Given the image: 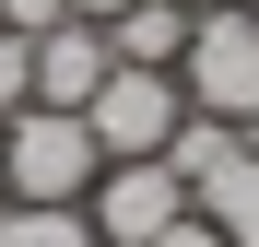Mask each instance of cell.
Returning <instances> with one entry per match:
<instances>
[{
	"label": "cell",
	"mask_w": 259,
	"mask_h": 247,
	"mask_svg": "<svg viewBox=\"0 0 259 247\" xmlns=\"http://www.w3.org/2000/svg\"><path fill=\"white\" fill-rule=\"evenodd\" d=\"M95 177H106V153H95V130H82L71 106L0 118V188H12V200H35V212H82Z\"/></svg>",
	"instance_id": "obj_1"
},
{
	"label": "cell",
	"mask_w": 259,
	"mask_h": 247,
	"mask_svg": "<svg viewBox=\"0 0 259 247\" xmlns=\"http://www.w3.org/2000/svg\"><path fill=\"white\" fill-rule=\"evenodd\" d=\"M177 94L200 106V118H259V12L247 0H224V12H200L189 24V47H177Z\"/></svg>",
	"instance_id": "obj_2"
},
{
	"label": "cell",
	"mask_w": 259,
	"mask_h": 247,
	"mask_svg": "<svg viewBox=\"0 0 259 247\" xmlns=\"http://www.w3.org/2000/svg\"><path fill=\"white\" fill-rule=\"evenodd\" d=\"M177 118H189V94H177V71H106L95 82V106H82V130H95V153L106 165H142V153H165L177 141Z\"/></svg>",
	"instance_id": "obj_3"
},
{
	"label": "cell",
	"mask_w": 259,
	"mask_h": 247,
	"mask_svg": "<svg viewBox=\"0 0 259 247\" xmlns=\"http://www.w3.org/2000/svg\"><path fill=\"white\" fill-rule=\"evenodd\" d=\"M177 212H200V200L177 188V165H165V153H142V165H106V177L82 188V224H95V247H142V235H165Z\"/></svg>",
	"instance_id": "obj_4"
},
{
	"label": "cell",
	"mask_w": 259,
	"mask_h": 247,
	"mask_svg": "<svg viewBox=\"0 0 259 247\" xmlns=\"http://www.w3.org/2000/svg\"><path fill=\"white\" fill-rule=\"evenodd\" d=\"M106 71H118L106 24H82V12H71V24H48V35H35V106H71V118H82Z\"/></svg>",
	"instance_id": "obj_5"
},
{
	"label": "cell",
	"mask_w": 259,
	"mask_h": 247,
	"mask_svg": "<svg viewBox=\"0 0 259 247\" xmlns=\"http://www.w3.org/2000/svg\"><path fill=\"white\" fill-rule=\"evenodd\" d=\"M189 24H200V12H177V0H130V12L106 24V47H118L130 71H177V47H189Z\"/></svg>",
	"instance_id": "obj_6"
},
{
	"label": "cell",
	"mask_w": 259,
	"mask_h": 247,
	"mask_svg": "<svg viewBox=\"0 0 259 247\" xmlns=\"http://www.w3.org/2000/svg\"><path fill=\"white\" fill-rule=\"evenodd\" d=\"M236 153H247V130H236V118H200V106L177 118V141H165V165H177V188H189V200H200L212 177H224Z\"/></svg>",
	"instance_id": "obj_7"
},
{
	"label": "cell",
	"mask_w": 259,
	"mask_h": 247,
	"mask_svg": "<svg viewBox=\"0 0 259 247\" xmlns=\"http://www.w3.org/2000/svg\"><path fill=\"white\" fill-rule=\"evenodd\" d=\"M200 224L224 235V247H259V141H247V153L224 165V177L200 188Z\"/></svg>",
	"instance_id": "obj_8"
},
{
	"label": "cell",
	"mask_w": 259,
	"mask_h": 247,
	"mask_svg": "<svg viewBox=\"0 0 259 247\" xmlns=\"http://www.w3.org/2000/svg\"><path fill=\"white\" fill-rule=\"evenodd\" d=\"M0 247H95L82 212H35V200H0Z\"/></svg>",
	"instance_id": "obj_9"
},
{
	"label": "cell",
	"mask_w": 259,
	"mask_h": 247,
	"mask_svg": "<svg viewBox=\"0 0 259 247\" xmlns=\"http://www.w3.org/2000/svg\"><path fill=\"white\" fill-rule=\"evenodd\" d=\"M24 106H35V35L0 24V118H24Z\"/></svg>",
	"instance_id": "obj_10"
},
{
	"label": "cell",
	"mask_w": 259,
	"mask_h": 247,
	"mask_svg": "<svg viewBox=\"0 0 259 247\" xmlns=\"http://www.w3.org/2000/svg\"><path fill=\"white\" fill-rule=\"evenodd\" d=\"M0 24L12 35H48V24H71V0H0Z\"/></svg>",
	"instance_id": "obj_11"
},
{
	"label": "cell",
	"mask_w": 259,
	"mask_h": 247,
	"mask_svg": "<svg viewBox=\"0 0 259 247\" xmlns=\"http://www.w3.org/2000/svg\"><path fill=\"white\" fill-rule=\"evenodd\" d=\"M142 247H224V235H212L200 212H177V224H165V235H142Z\"/></svg>",
	"instance_id": "obj_12"
},
{
	"label": "cell",
	"mask_w": 259,
	"mask_h": 247,
	"mask_svg": "<svg viewBox=\"0 0 259 247\" xmlns=\"http://www.w3.org/2000/svg\"><path fill=\"white\" fill-rule=\"evenodd\" d=\"M71 12H82V24H118V12H130V0H71Z\"/></svg>",
	"instance_id": "obj_13"
},
{
	"label": "cell",
	"mask_w": 259,
	"mask_h": 247,
	"mask_svg": "<svg viewBox=\"0 0 259 247\" xmlns=\"http://www.w3.org/2000/svg\"><path fill=\"white\" fill-rule=\"evenodd\" d=\"M177 12H224V0H177Z\"/></svg>",
	"instance_id": "obj_14"
},
{
	"label": "cell",
	"mask_w": 259,
	"mask_h": 247,
	"mask_svg": "<svg viewBox=\"0 0 259 247\" xmlns=\"http://www.w3.org/2000/svg\"><path fill=\"white\" fill-rule=\"evenodd\" d=\"M247 141H259V118H247Z\"/></svg>",
	"instance_id": "obj_15"
},
{
	"label": "cell",
	"mask_w": 259,
	"mask_h": 247,
	"mask_svg": "<svg viewBox=\"0 0 259 247\" xmlns=\"http://www.w3.org/2000/svg\"><path fill=\"white\" fill-rule=\"evenodd\" d=\"M0 200H12V188H0Z\"/></svg>",
	"instance_id": "obj_16"
},
{
	"label": "cell",
	"mask_w": 259,
	"mask_h": 247,
	"mask_svg": "<svg viewBox=\"0 0 259 247\" xmlns=\"http://www.w3.org/2000/svg\"><path fill=\"white\" fill-rule=\"evenodd\" d=\"M247 12H259V0H247Z\"/></svg>",
	"instance_id": "obj_17"
}]
</instances>
